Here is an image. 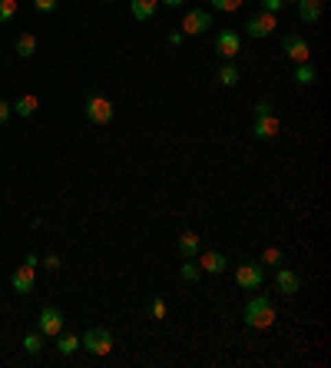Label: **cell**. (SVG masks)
<instances>
[{"label": "cell", "instance_id": "cell-31", "mask_svg": "<svg viewBox=\"0 0 331 368\" xmlns=\"http://www.w3.org/2000/svg\"><path fill=\"white\" fill-rule=\"evenodd\" d=\"M43 266H47L50 272H56V269H60V256H43Z\"/></svg>", "mask_w": 331, "mask_h": 368}, {"label": "cell", "instance_id": "cell-23", "mask_svg": "<svg viewBox=\"0 0 331 368\" xmlns=\"http://www.w3.org/2000/svg\"><path fill=\"white\" fill-rule=\"evenodd\" d=\"M179 279H183V282H199V279H203V269H199V262L185 259L183 266H179Z\"/></svg>", "mask_w": 331, "mask_h": 368}, {"label": "cell", "instance_id": "cell-30", "mask_svg": "<svg viewBox=\"0 0 331 368\" xmlns=\"http://www.w3.org/2000/svg\"><path fill=\"white\" fill-rule=\"evenodd\" d=\"M10 103H7V100H0V123H7V120H10Z\"/></svg>", "mask_w": 331, "mask_h": 368}, {"label": "cell", "instance_id": "cell-7", "mask_svg": "<svg viewBox=\"0 0 331 368\" xmlns=\"http://www.w3.org/2000/svg\"><path fill=\"white\" fill-rule=\"evenodd\" d=\"M275 27H278L275 14L258 10L255 17H249V23H245V34H249V37H255V40H265V37H272V34H275Z\"/></svg>", "mask_w": 331, "mask_h": 368}, {"label": "cell", "instance_id": "cell-33", "mask_svg": "<svg viewBox=\"0 0 331 368\" xmlns=\"http://www.w3.org/2000/svg\"><path fill=\"white\" fill-rule=\"evenodd\" d=\"M262 113H272V103H269V100H258L255 103V116H262Z\"/></svg>", "mask_w": 331, "mask_h": 368}, {"label": "cell", "instance_id": "cell-25", "mask_svg": "<svg viewBox=\"0 0 331 368\" xmlns=\"http://www.w3.org/2000/svg\"><path fill=\"white\" fill-rule=\"evenodd\" d=\"M209 7L212 10H225V14H232V10H239L242 0H209Z\"/></svg>", "mask_w": 331, "mask_h": 368}, {"label": "cell", "instance_id": "cell-5", "mask_svg": "<svg viewBox=\"0 0 331 368\" xmlns=\"http://www.w3.org/2000/svg\"><path fill=\"white\" fill-rule=\"evenodd\" d=\"M282 54L288 56L292 63H308V60H312V47H308V40L301 37V34H285Z\"/></svg>", "mask_w": 331, "mask_h": 368}, {"label": "cell", "instance_id": "cell-16", "mask_svg": "<svg viewBox=\"0 0 331 368\" xmlns=\"http://www.w3.org/2000/svg\"><path fill=\"white\" fill-rule=\"evenodd\" d=\"M129 10L136 20H152L159 10V0H129Z\"/></svg>", "mask_w": 331, "mask_h": 368}, {"label": "cell", "instance_id": "cell-22", "mask_svg": "<svg viewBox=\"0 0 331 368\" xmlns=\"http://www.w3.org/2000/svg\"><path fill=\"white\" fill-rule=\"evenodd\" d=\"M14 50H17L20 56H34L37 54V37H34V34H20L17 43H14Z\"/></svg>", "mask_w": 331, "mask_h": 368}, {"label": "cell", "instance_id": "cell-12", "mask_svg": "<svg viewBox=\"0 0 331 368\" xmlns=\"http://www.w3.org/2000/svg\"><path fill=\"white\" fill-rule=\"evenodd\" d=\"M34 282H37V276H34V266H20L17 272L10 276V285H14V292H20V295L34 292Z\"/></svg>", "mask_w": 331, "mask_h": 368}, {"label": "cell", "instance_id": "cell-21", "mask_svg": "<svg viewBox=\"0 0 331 368\" xmlns=\"http://www.w3.org/2000/svg\"><path fill=\"white\" fill-rule=\"evenodd\" d=\"M76 349H80V335H67V332L56 335V351L60 355H73Z\"/></svg>", "mask_w": 331, "mask_h": 368}, {"label": "cell", "instance_id": "cell-9", "mask_svg": "<svg viewBox=\"0 0 331 368\" xmlns=\"http://www.w3.org/2000/svg\"><path fill=\"white\" fill-rule=\"evenodd\" d=\"M216 54H219L222 60H236V56L242 54V37L236 30H219V34H216Z\"/></svg>", "mask_w": 331, "mask_h": 368}, {"label": "cell", "instance_id": "cell-29", "mask_svg": "<svg viewBox=\"0 0 331 368\" xmlns=\"http://www.w3.org/2000/svg\"><path fill=\"white\" fill-rule=\"evenodd\" d=\"M149 312H152V318H166V302H163V299H152Z\"/></svg>", "mask_w": 331, "mask_h": 368}, {"label": "cell", "instance_id": "cell-14", "mask_svg": "<svg viewBox=\"0 0 331 368\" xmlns=\"http://www.w3.org/2000/svg\"><path fill=\"white\" fill-rule=\"evenodd\" d=\"M176 246H179V256H183V259H196L199 252H203V242H199V236H196V232H179Z\"/></svg>", "mask_w": 331, "mask_h": 368}, {"label": "cell", "instance_id": "cell-32", "mask_svg": "<svg viewBox=\"0 0 331 368\" xmlns=\"http://www.w3.org/2000/svg\"><path fill=\"white\" fill-rule=\"evenodd\" d=\"M183 40H185L183 30H172V34H169V43H172V47H183Z\"/></svg>", "mask_w": 331, "mask_h": 368}, {"label": "cell", "instance_id": "cell-26", "mask_svg": "<svg viewBox=\"0 0 331 368\" xmlns=\"http://www.w3.org/2000/svg\"><path fill=\"white\" fill-rule=\"evenodd\" d=\"M262 266H282V249L269 246V249L262 252Z\"/></svg>", "mask_w": 331, "mask_h": 368}, {"label": "cell", "instance_id": "cell-11", "mask_svg": "<svg viewBox=\"0 0 331 368\" xmlns=\"http://www.w3.org/2000/svg\"><path fill=\"white\" fill-rule=\"evenodd\" d=\"M199 269H203V272H209V276H222V272L229 269V259H225V252L205 249L203 259H199Z\"/></svg>", "mask_w": 331, "mask_h": 368}, {"label": "cell", "instance_id": "cell-24", "mask_svg": "<svg viewBox=\"0 0 331 368\" xmlns=\"http://www.w3.org/2000/svg\"><path fill=\"white\" fill-rule=\"evenodd\" d=\"M17 17V0H0V23H10Z\"/></svg>", "mask_w": 331, "mask_h": 368}, {"label": "cell", "instance_id": "cell-1", "mask_svg": "<svg viewBox=\"0 0 331 368\" xmlns=\"http://www.w3.org/2000/svg\"><path fill=\"white\" fill-rule=\"evenodd\" d=\"M242 322L249 329H272L275 325V305L269 295H252L245 302V312H242Z\"/></svg>", "mask_w": 331, "mask_h": 368}, {"label": "cell", "instance_id": "cell-27", "mask_svg": "<svg viewBox=\"0 0 331 368\" xmlns=\"http://www.w3.org/2000/svg\"><path fill=\"white\" fill-rule=\"evenodd\" d=\"M56 7H60V0H34V10H37V14H54Z\"/></svg>", "mask_w": 331, "mask_h": 368}, {"label": "cell", "instance_id": "cell-28", "mask_svg": "<svg viewBox=\"0 0 331 368\" xmlns=\"http://www.w3.org/2000/svg\"><path fill=\"white\" fill-rule=\"evenodd\" d=\"M258 7H262L265 14H278V10L285 7V0H258Z\"/></svg>", "mask_w": 331, "mask_h": 368}, {"label": "cell", "instance_id": "cell-3", "mask_svg": "<svg viewBox=\"0 0 331 368\" xmlns=\"http://www.w3.org/2000/svg\"><path fill=\"white\" fill-rule=\"evenodd\" d=\"M212 30V14L205 10V7H192V10H185L183 17V34L185 37H203Z\"/></svg>", "mask_w": 331, "mask_h": 368}, {"label": "cell", "instance_id": "cell-15", "mask_svg": "<svg viewBox=\"0 0 331 368\" xmlns=\"http://www.w3.org/2000/svg\"><path fill=\"white\" fill-rule=\"evenodd\" d=\"M321 7H325V0H298V17H301V23H318V20H321Z\"/></svg>", "mask_w": 331, "mask_h": 368}, {"label": "cell", "instance_id": "cell-34", "mask_svg": "<svg viewBox=\"0 0 331 368\" xmlns=\"http://www.w3.org/2000/svg\"><path fill=\"white\" fill-rule=\"evenodd\" d=\"M159 3H166V7H183L185 0H159Z\"/></svg>", "mask_w": 331, "mask_h": 368}, {"label": "cell", "instance_id": "cell-2", "mask_svg": "<svg viewBox=\"0 0 331 368\" xmlns=\"http://www.w3.org/2000/svg\"><path fill=\"white\" fill-rule=\"evenodd\" d=\"M80 349H87L90 355H110L113 351V332L103 329V325H93V329L83 332V338H80Z\"/></svg>", "mask_w": 331, "mask_h": 368}, {"label": "cell", "instance_id": "cell-20", "mask_svg": "<svg viewBox=\"0 0 331 368\" xmlns=\"http://www.w3.org/2000/svg\"><path fill=\"white\" fill-rule=\"evenodd\" d=\"M219 83L222 87H236V83H239V67H236V60H225L219 67Z\"/></svg>", "mask_w": 331, "mask_h": 368}, {"label": "cell", "instance_id": "cell-17", "mask_svg": "<svg viewBox=\"0 0 331 368\" xmlns=\"http://www.w3.org/2000/svg\"><path fill=\"white\" fill-rule=\"evenodd\" d=\"M292 80L298 83V87H312L315 80H318V70L312 67V60H308V63H295Z\"/></svg>", "mask_w": 331, "mask_h": 368}, {"label": "cell", "instance_id": "cell-8", "mask_svg": "<svg viewBox=\"0 0 331 368\" xmlns=\"http://www.w3.org/2000/svg\"><path fill=\"white\" fill-rule=\"evenodd\" d=\"M63 325H67V318H63V312H60L56 305H47L37 318V332H43L47 338H56V335L63 332Z\"/></svg>", "mask_w": 331, "mask_h": 368}, {"label": "cell", "instance_id": "cell-10", "mask_svg": "<svg viewBox=\"0 0 331 368\" xmlns=\"http://www.w3.org/2000/svg\"><path fill=\"white\" fill-rule=\"evenodd\" d=\"M275 133H278V116H275V113H262V116H255L252 136H255L258 143H269V140H275Z\"/></svg>", "mask_w": 331, "mask_h": 368}, {"label": "cell", "instance_id": "cell-19", "mask_svg": "<svg viewBox=\"0 0 331 368\" xmlns=\"http://www.w3.org/2000/svg\"><path fill=\"white\" fill-rule=\"evenodd\" d=\"M43 345H47V335H43V332H27V335H23V351H27V355H40Z\"/></svg>", "mask_w": 331, "mask_h": 368}, {"label": "cell", "instance_id": "cell-36", "mask_svg": "<svg viewBox=\"0 0 331 368\" xmlns=\"http://www.w3.org/2000/svg\"><path fill=\"white\" fill-rule=\"evenodd\" d=\"M103 3H113V0H103Z\"/></svg>", "mask_w": 331, "mask_h": 368}, {"label": "cell", "instance_id": "cell-18", "mask_svg": "<svg viewBox=\"0 0 331 368\" xmlns=\"http://www.w3.org/2000/svg\"><path fill=\"white\" fill-rule=\"evenodd\" d=\"M10 110L17 113V116H34L37 113V96L23 93V96H17V103H10Z\"/></svg>", "mask_w": 331, "mask_h": 368}, {"label": "cell", "instance_id": "cell-4", "mask_svg": "<svg viewBox=\"0 0 331 368\" xmlns=\"http://www.w3.org/2000/svg\"><path fill=\"white\" fill-rule=\"evenodd\" d=\"M83 113H87V120H90L93 127H106V123L113 120V103L106 100V96H87Z\"/></svg>", "mask_w": 331, "mask_h": 368}, {"label": "cell", "instance_id": "cell-13", "mask_svg": "<svg viewBox=\"0 0 331 368\" xmlns=\"http://www.w3.org/2000/svg\"><path fill=\"white\" fill-rule=\"evenodd\" d=\"M275 285L282 295H295L298 289H301V279H298V272H292V269H285V266H278L275 272Z\"/></svg>", "mask_w": 331, "mask_h": 368}, {"label": "cell", "instance_id": "cell-6", "mask_svg": "<svg viewBox=\"0 0 331 368\" xmlns=\"http://www.w3.org/2000/svg\"><path fill=\"white\" fill-rule=\"evenodd\" d=\"M236 282H239V289L258 292V285L265 282V269H262V262H242L239 269H236Z\"/></svg>", "mask_w": 331, "mask_h": 368}, {"label": "cell", "instance_id": "cell-35", "mask_svg": "<svg viewBox=\"0 0 331 368\" xmlns=\"http://www.w3.org/2000/svg\"><path fill=\"white\" fill-rule=\"evenodd\" d=\"M285 3H298V0H285Z\"/></svg>", "mask_w": 331, "mask_h": 368}]
</instances>
